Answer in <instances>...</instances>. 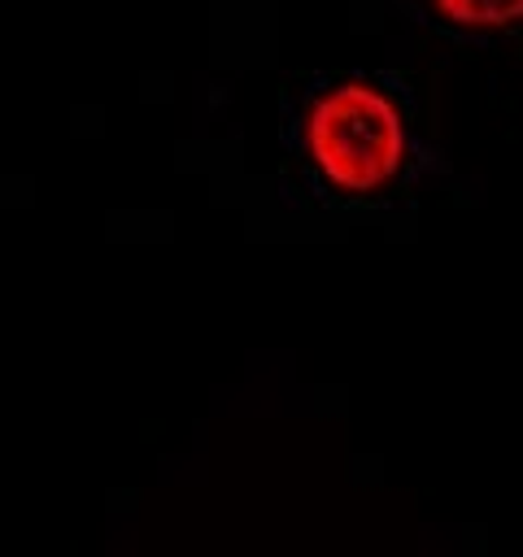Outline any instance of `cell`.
Instances as JSON below:
<instances>
[{"mask_svg": "<svg viewBox=\"0 0 523 557\" xmlns=\"http://www.w3.org/2000/svg\"><path fill=\"white\" fill-rule=\"evenodd\" d=\"M445 170L397 70H323L283 91L279 200L323 213H397Z\"/></svg>", "mask_w": 523, "mask_h": 557, "instance_id": "cell-1", "label": "cell"}, {"mask_svg": "<svg viewBox=\"0 0 523 557\" xmlns=\"http://www.w3.org/2000/svg\"><path fill=\"white\" fill-rule=\"evenodd\" d=\"M392 9L440 39L492 44L523 35V0H392Z\"/></svg>", "mask_w": 523, "mask_h": 557, "instance_id": "cell-2", "label": "cell"}]
</instances>
